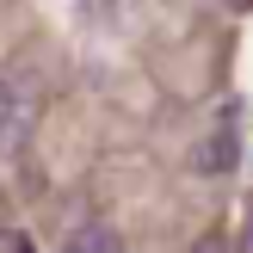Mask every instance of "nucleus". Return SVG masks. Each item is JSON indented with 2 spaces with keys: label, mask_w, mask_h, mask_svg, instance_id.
Segmentation results:
<instances>
[{
  "label": "nucleus",
  "mask_w": 253,
  "mask_h": 253,
  "mask_svg": "<svg viewBox=\"0 0 253 253\" xmlns=\"http://www.w3.org/2000/svg\"><path fill=\"white\" fill-rule=\"evenodd\" d=\"M235 161H241V148H235V136H229V130H216V136H204V142H198V155H192V173H204V179H216V173H229Z\"/></svg>",
  "instance_id": "1"
},
{
  "label": "nucleus",
  "mask_w": 253,
  "mask_h": 253,
  "mask_svg": "<svg viewBox=\"0 0 253 253\" xmlns=\"http://www.w3.org/2000/svg\"><path fill=\"white\" fill-rule=\"evenodd\" d=\"M111 247H118V229H105V222H86L68 235V253H111Z\"/></svg>",
  "instance_id": "2"
},
{
  "label": "nucleus",
  "mask_w": 253,
  "mask_h": 253,
  "mask_svg": "<svg viewBox=\"0 0 253 253\" xmlns=\"http://www.w3.org/2000/svg\"><path fill=\"white\" fill-rule=\"evenodd\" d=\"M19 105H25V86L12 81V74H0V130H6V124L19 118Z\"/></svg>",
  "instance_id": "3"
},
{
  "label": "nucleus",
  "mask_w": 253,
  "mask_h": 253,
  "mask_svg": "<svg viewBox=\"0 0 253 253\" xmlns=\"http://www.w3.org/2000/svg\"><path fill=\"white\" fill-rule=\"evenodd\" d=\"M105 12H111V0H86V19H93V25L105 19Z\"/></svg>",
  "instance_id": "4"
}]
</instances>
